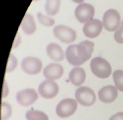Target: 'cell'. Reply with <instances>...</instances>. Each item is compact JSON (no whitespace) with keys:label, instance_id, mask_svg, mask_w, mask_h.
<instances>
[{"label":"cell","instance_id":"6da1fadb","mask_svg":"<svg viewBox=\"0 0 123 120\" xmlns=\"http://www.w3.org/2000/svg\"><path fill=\"white\" fill-rule=\"evenodd\" d=\"M93 74L101 79L108 78L111 74L112 68L110 63L101 57H96L92 59L90 63Z\"/></svg>","mask_w":123,"mask_h":120},{"label":"cell","instance_id":"484cf974","mask_svg":"<svg viewBox=\"0 0 123 120\" xmlns=\"http://www.w3.org/2000/svg\"><path fill=\"white\" fill-rule=\"evenodd\" d=\"M8 92H9V90H8L6 81H5L4 82V86H3V91H2V97H6L8 94Z\"/></svg>","mask_w":123,"mask_h":120},{"label":"cell","instance_id":"cb8c5ba5","mask_svg":"<svg viewBox=\"0 0 123 120\" xmlns=\"http://www.w3.org/2000/svg\"><path fill=\"white\" fill-rule=\"evenodd\" d=\"M114 39L118 44H123V21L119 29L114 33Z\"/></svg>","mask_w":123,"mask_h":120},{"label":"cell","instance_id":"4fadbf2b","mask_svg":"<svg viewBox=\"0 0 123 120\" xmlns=\"http://www.w3.org/2000/svg\"><path fill=\"white\" fill-rule=\"evenodd\" d=\"M98 96L99 100L104 103H111L116 100L118 96V91L115 86L106 85L99 91Z\"/></svg>","mask_w":123,"mask_h":120},{"label":"cell","instance_id":"4316f807","mask_svg":"<svg viewBox=\"0 0 123 120\" xmlns=\"http://www.w3.org/2000/svg\"><path fill=\"white\" fill-rule=\"evenodd\" d=\"M19 41H20V39H19V34H17V36H16V41H14V44H13V48H14V47H16L17 46H18V44H19Z\"/></svg>","mask_w":123,"mask_h":120},{"label":"cell","instance_id":"ba28073f","mask_svg":"<svg viewBox=\"0 0 123 120\" xmlns=\"http://www.w3.org/2000/svg\"><path fill=\"white\" fill-rule=\"evenodd\" d=\"M94 44L90 41H84L79 44H76V52L78 58L82 64L91 58L93 51Z\"/></svg>","mask_w":123,"mask_h":120},{"label":"cell","instance_id":"d6986e66","mask_svg":"<svg viewBox=\"0 0 123 120\" xmlns=\"http://www.w3.org/2000/svg\"><path fill=\"white\" fill-rule=\"evenodd\" d=\"M27 120H48V115L40 110H29L25 114Z\"/></svg>","mask_w":123,"mask_h":120},{"label":"cell","instance_id":"30bf717a","mask_svg":"<svg viewBox=\"0 0 123 120\" xmlns=\"http://www.w3.org/2000/svg\"><path fill=\"white\" fill-rule=\"evenodd\" d=\"M39 94L45 99L54 98L59 92L58 84L53 80H45L39 85Z\"/></svg>","mask_w":123,"mask_h":120},{"label":"cell","instance_id":"603a6c76","mask_svg":"<svg viewBox=\"0 0 123 120\" xmlns=\"http://www.w3.org/2000/svg\"><path fill=\"white\" fill-rule=\"evenodd\" d=\"M17 66V59L14 55L12 54L10 55V57L8 58V61H7V65L6 67V72H11L13 71L16 67Z\"/></svg>","mask_w":123,"mask_h":120},{"label":"cell","instance_id":"ffe728a7","mask_svg":"<svg viewBox=\"0 0 123 120\" xmlns=\"http://www.w3.org/2000/svg\"><path fill=\"white\" fill-rule=\"evenodd\" d=\"M115 87L117 90L123 92V71L116 70L113 74Z\"/></svg>","mask_w":123,"mask_h":120},{"label":"cell","instance_id":"7a4b0ae2","mask_svg":"<svg viewBox=\"0 0 123 120\" xmlns=\"http://www.w3.org/2000/svg\"><path fill=\"white\" fill-rule=\"evenodd\" d=\"M121 18L119 12L114 9L107 10L103 15L102 24L105 29L109 32H115L120 27Z\"/></svg>","mask_w":123,"mask_h":120},{"label":"cell","instance_id":"8fae6325","mask_svg":"<svg viewBox=\"0 0 123 120\" xmlns=\"http://www.w3.org/2000/svg\"><path fill=\"white\" fill-rule=\"evenodd\" d=\"M103 28V24L99 19H91L85 23L83 27L84 35L89 38H96L101 33Z\"/></svg>","mask_w":123,"mask_h":120},{"label":"cell","instance_id":"7c38bea8","mask_svg":"<svg viewBox=\"0 0 123 120\" xmlns=\"http://www.w3.org/2000/svg\"><path fill=\"white\" fill-rule=\"evenodd\" d=\"M64 73V69L62 65L53 63L45 67L43 70L44 77L48 80H56L60 78Z\"/></svg>","mask_w":123,"mask_h":120},{"label":"cell","instance_id":"2e32d148","mask_svg":"<svg viewBox=\"0 0 123 120\" xmlns=\"http://www.w3.org/2000/svg\"><path fill=\"white\" fill-rule=\"evenodd\" d=\"M21 27L23 32L27 35H32L36 31V23L33 17L30 13H26L22 19Z\"/></svg>","mask_w":123,"mask_h":120},{"label":"cell","instance_id":"e0dca14e","mask_svg":"<svg viewBox=\"0 0 123 120\" xmlns=\"http://www.w3.org/2000/svg\"><path fill=\"white\" fill-rule=\"evenodd\" d=\"M65 57L70 64L73 66L82 65L81 61L78 58L76 52V45H70L65 51Z\"/></svg>","mask_w":123,"mask_h":120},{"label":"cell","instance_id":"9a60e30c","mask_svg":"<svg viewBox=\"0 0 123 120\" xmlns=\"http://www.w3.org/2000/svg\"><path fill=\"white\" fill-rule=\"evenodd\" d=\"M86 78V74L84 68L81 67H76L70 72L69 79L71 83L75 86H80L84 83Z\"/></svg>","mask_w":123,"mask_h":120},{"label":"cell","instance_id":"44dd1931","mask_svg":"<svg viewBox=\"0 0 123 120\" xmlns=\"http://www.w3.org/2000/svg\"><path fill=\"white\" fill-rule=\"evenodd\" d=\"M12 114V108L10 104L5 102H2L1 103V119L7 120L8 119Z\"/></svg>","mask_w":123,"mask_h":120},{"label":"cell","instance_id":"83f0119b","mask_svg":"<svg viewBox=\"0 0 123 120\" xmlns=\"http://www.w3.org/2000/svg\"><path fill=\"white\" fill-rule=\"evenodd\" d=\"M73 2H74L75 3H78V4H81L84 2V0H72Z\"/></svg>","mask_w":123,"mask_h":120},{"label":"cell","instance_id":"3957f363","mask_svg":"<svg viewBox=\"0 0 123 120\" xmlns=\"http://www.w3.org/2000/svg\"><path fill=\"white\" fill-rule=\"evenodd\" d=\"M75 97L79 103L85 107L93 105L96 99L95 92L91 88L86 86H81L77 89Z\"/></svg>","mask_w":123,"mask_h":120},{"label":"cell","instance_id":"d4e9b609","mask_svg":"<svg viewBox=\"0 0 123 120\" xmlns=\"http://www.w3.org/2000/svg\"><path fill=\"white\" fill-rule=\"evenodd\" d=\"M109 120H123V112H118L113 114Z\"/></svg>","mask_w":123,"mask_h":120},{"label":"cell","instance_id":"7402d4cb","mask_svg":"<svg viewBox=\"0 0 123 120\" xmlns=\"http://www.w3.org/2000/svg\"><path fill=\"white\" fill-rule=\"evenodd\" d=\"M37 18H38L39 21L42 25H44V26H45V27H51L55 23L54 20L52 18H50V16L43 15L40 12L38 13V14H37Z\"/></svg>","mask_w":123,"mask_h":120},{"label":"cell","instance_id":"52a82bcc","mask_svg":"<svg viewBox=\"0 0 123 120\" xmlns=\"http://www.w3.org/2000/svg\"><path fill=\"white\" fill-rule=\"evenodd\" d=\"M95 10L92 5L87 3H81L75 10V16L80 23H86L93 19Z\"/></svg>","mask_w":123,"mask_h":120},{"label":"cell","instance_id":"5bb4252c","mask_svg":"<svg viewBox=\"0 0 123 120\" xmlns=\"http://www.w3.org/2000/svg\"><path fill=\"white\" fill-rule=\"evenodd\" d=\"M46 51L48 57L54 61L60 62L65 57L63 49L56 43H50L46 47Z\"/></svg>","mask_w":123,"mask_h":120},{"label":"cell","instance_id":"8992f818","mask_svg":"<svg viewBox=\"0 0 123 120\" xmlns=\"http://www.w3.org/2000/svg\"><path fill=\"white\" fill-rule=\"evenodd\" d=\"M22 70L29 75H36L39 74L42 68V61L37 57H27L22 60L21 63Z\"/></svg>","mask_w":123,"mask_h":120},{"label":"cell","instance_id":"5b68a950","mask_svg":"<svg viewBox=\"0 0 123 120\" xmlns=\"http://www.w3.org/2000/svg\"><path fill=\"white\" fill-rule=\"evenodd\" d=\"M54 36L60 41L69 44L76 39V32L73 29L65 25H57L53 30Z\"/></svg>","mask_w":123,"mask_h":120},{"label":"cell","instance_id":"ac0fdd59","mask_svg":"<svg viewBox=\"0 0 123 120\" xmlns=\"http://www.w3.org/2000/svg\"><path fill=\"white\" fill-rule=\"evenodd\" d=\"M60 0H46L45 12L48 16H55L59 10Z\"/></svg>","mask_w":123,"mask_h":120},{"label":"cell","instance_id":"277c9868","mask_svg":"<svg viewBox=\"0 0 123 120\" xmlns=\"http://www.w3.org/2000/svg\"><path fill=\"white\" fill-rule=\"evenodd\" d=\"M76 109L77 101L71 98H66L59 102L56 108V112L60 118H68L72 116Z\"/></svg>","mask_w":123,"mask_h":120},{"label":"cell","instance_id":"9c48e42d","mask_svg":"<svg viewBox=\"0 0 123 120\" xmlns=\"http://www.w3.org/2000/svg\"><path fill=\"white\" fill-rule=\"evenodd\" d=\"M16 98L21 106L28 107L33 104L37 100L38 94L34 89H28L17 92Z\"/></svg>","mask_w":123,"mask_h":120}]
</instances>
